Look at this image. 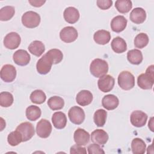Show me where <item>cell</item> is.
Here are the masks:
<instances>
[{"instance_id":"obj_1","label":"cell","mask_w":154,"mask_h":154,"mask_svg":"<svg viewBox=\"0 0 154 154\" xmlns=\"http://www.w3.org/2000/svg\"><path fill=\"white\" fill-rule=\"evenodd\" d=\"M153 65L147 67L145 73H141L138 76L137 84L139 87L143 90L152 89L154 83Z\"/></svg>"},{"instance_id":"obj_2","label":"cell","mask_w":154,"mask_h":154,"mask_svg":"<svg viewBox=\"0 0 154 154\" xmlns=\"http://www.w3.org/2000/svg\"><path fill=\"white\" fill-rule=\"evenodd\" d=\"M90 71L91 74L94 77L100 78L107 73L108 71V64L104 60L96 58L90 64Z\"/></svg>"},{"instance_id":"obj_3","label":"cell","mask_w":154,"mask_h":154,"mask_svg":"<svg viewBox=\"0 0 154 154\" xmlns=\"http://www.w3.org/2000/svg\"><path fill=\"white\" fill-rule=\"evenodd\" d=\"M118 84L123 90H129L135 86V77L130 72L123 71L119 75Z\"/></svg>"},{"instance_id":"obj_4","label":"cell","mask_w":154,"mask_h":154,"mask_svg":"<svg viewBox=\"0 0 154 154\" xmlns=\"http://www.w3.org/2000/svg\"><path fill=\"white\" fill-rule=\"evenodd\" d=\"M40 15L32 11L25 12L22 16V24L26 28H34L38 26L40 23Z\"/></svg>"},{"instance_id":"obj_5","label":"cell","mask_w":154,"mask_h":154,"mask_svg":"<svg viewBox=\"0 0 154 154\" xmlns=\"http://www.w3.org/2000/svg\"><path fill=\"white\" fill-rule=\"evenodd\" d=\"M68 116L70 122L75 125H81L85 120L84 111L78 106L70 108L68 112Z\"/></svg>"},{"instance_id":"obj_6","label":"cell","mask_w":154,"mask_h":154,"mask_svg":"<svg viewBox=\"0 0 154 154\" xmlns=\"http://www.w3.org/2000/svg\"><path fill=\"white\" fill-rule=\"evenodd\" d=\"M22 135L23 142L29 140L35 134V129L32 125L29 122H25L21 123L18 125L16 129Z\"/></svg>"},{"instance_id":"obj_7","label":"cell","mask_w":154,"mask_h":154,"mask_svg":"<svg viewBox=\"0 0 154 154\" xmlns=\"http://www.w3.org/2000/svg\"><path fill=\"white\" fill-rule=\"evenodd\" d=\"M52 129L50 122L46 119H42L37 123L36 133L40 138H46L51 135Z\"/></svg>"},{"instance_id":"obj_8","label":"cell","mask_w":154,"mask_h":154,"mask_svg":"<svg viewBox=\"0 0 154 154\" xmlns=\"http://www.w3.org/2000/svg\"><path fill=\"white\" fill-rule=\"evenodd\" d=\"M78 34L77 30L73 26H68L63 28L60 32L61 40L65 43H72L76 40Z\"/></svg>"},{"instance_id":"obj_9","label":"cell","mask_w":154,"mask_h":154,"mask_svg":"<svg viewBox=\"0 0 154 154\" xmlns=\"http://www.w3.org/2000/svg\"><path fill=\"white\" fill-rule=\"evenodd\" d=\"M115 84L114 78L109 75H105L99 79L97 86L99 89L103 92H109L112 90Z\"/></svg>"},{"instance_id":"obj_10","label":"cell","mask_w":154,"mask_h":154,"mask_svg":"<svg viewBox=\"0 0 154 154\" xmlns=\"http://www.w3.org/2000/svg\"><path fill=\"white\" fill-rule=\"evenodd\" d=\"M21 38L19 34L16 32H11L7 34L4 38V46L9 49H14L19 47Z\"/></svg>"},{"instance_id":"obj_11","label":"cell","mask_w":154,"mask_h":154,"mask_svg":"<svg viewBox=\"0 0 154 154\" xmlns=\"http://www.w3.org/2000/svg\"><path fill=\"white\" fill-rule=\"evenodd\" d=\"M52 64V60L45 54L37 61L36 64L37 71L41 75H46L50 72Z\"/></svg>"},{"instance_id":"obj_12","label":"cell","mask_w":154,"mask_h":154,"mask_svg":"<svg viewBox=\"0 0 154 154\" xmlns=\"http://www.w3.org/2000/svg\"><path fill=\"white\" fill-rule=\"evenodd\" d=\"M16 77V69L11 64H5L1 69V78L5 82L13 81Z\"/></svg>"},{"instance_id":"obj_13","label":"cell","mask_w":154,"mask_h":154,"mask_svg":"<svg viewBox=\"0 0 154 154\" xmlns=\"http://www.w3.org/2000/svg\"><path fill=\"white\" fill-rule=\"evenodd\" d=\"M147 120V115L143 111L140 110L134 111L130 117L131 124L137 128L144 126Z\"/></svg>"},{"instance_id":"obj_14","label":"cell","mask_w":154,"mask_h":154,"mask_svg":"<svg viewBox=\"0 0 154 154\" xmlns=\"http://www.w3.org/2000/svg\"><path fill=\"white\" fill-rule=\"evenodd\" d=\"M13 59L16 64L20 66H24L29 63L31 57L26 51L19 49L13 54Z\"/></svg>"},{"instance_id":"obj_15","label":"cell","mask_w":154,"mask_h":154,"mask_svg":"<svg viewBox=\"0 0 154 154\" xmlns=\"http://www.w3.org/2000/svg\"><path fill=\"white\" fill-rule=\"evenodd\" d=\"M128 23L127 19L121 15L114 17L111 22V29L116 32H120L123 31L126 27Z\"/></svg>"},{"instance_id":"obj_16","label":"cell","mask_w":154,"mask_h":154,"mask_svg":"<svg viewBox=\"0 0 154 154\" xmlns=\"http://www.w3.org/2000/svg\"><path fill=\"white\" fill-rule=\"evenodd\" d=\"M108 134L103 129H96L91 132V140L93 143L99 145H104L108 140Z\"/></svg>"},{"instance_id":"obj_17","label":"cell","mask_w":154,"mask_h":154,"mask_svg":"<svg viewBox=\"0 0 154 154\" xmlns=\"http://www.w3.org/2000/svg\"><path fill=\"white\" fill-rule=\"evenodd\" d=\"M129 18L133 23L135 24H141L143 23L146 19V11L141 7L135 8L131 11Z\"/></svg>"},{"instance_id":"obj_18","label":"cell","mask_w":154,"mask_h":154,"mask_svg":"<svg viewBox=\"0 0 154 154\" xmlns=\"http://www.w3.org/2000/svg\"><path fill=\"white\" fill-rule=\"evenodd\" d=\"M73 138L76 144L85 146L90 141V134L84 129L78 128L74 132Z\"/></svg>"},{"instance_id":"obj_19","label":"cell","mask_w":154,"mask_h":154,"mask_svg":"<svg viewBox=\"0 0 154 154\" xmlns=\"http://www.w3.org/2000/svg\"><path fill=\"white\" fill-rule=\"evenodd\" d=\"M93 94L89 90H81L76 95V101L81 106H87L90 104L93 100Z\"/></svg>"},{"instance_id":"obj_20","label":"cell","mask_w":154,"mask_h":154,"mask_svg":"<svg viewBox=\"0 0 154 154\" xmlns=\"http://www.w3.org/2000/svg\"><path fill=\"white\" fill-rule=\"evenodd\" d=\"M63 16L64 20L67 23L73 24L79 20V13L76 8L73 7H69L64 10Z\"/></svg>"},{"instance_id":"obj_21","label":"cell","mask_w":154,"mask_h":154,"mask_svg":"<svg viewBox=\"0 0 154 154\" xmlns=\"http://www.w3.org/2000/svg\"><path fill=\"white\" fill-rule=\"evenodd\" d=\"M52 122L56 129H61L64 128L67 124L66 114L61 111L54 112L52 116Z\"/></svg>"},{"instance_id":"obj_22","label":"cell","mask_w":154,"mask_h":154,"mask_svg":"<svg viewBox=\"0 0 154 154\" xmlns=\"http://www.w3.org/2000/svg\"><path fill=\"white\" fill-rule=\"evenodd\" d=\"M119 104V100L117 96L114 94H107L102 99V105L107 110L116 109Z\"/></svg>"},{"instance_id":"obj_23","label":"cell","mask_w":154,"mask_h":154,"mask_svg":"<svg viewBox=\"0 0 154 154\" xmlns=\"http://www.w3.org/2000/svg\"><path fill=\"white\" fill-rule=\"evenodd\" d=\"M93 38L97 44L104 45L107 44L110 41L111 34L108 31L106 30H98L94 34Z\"/></svg>"},{"instance_id":"obj_24","label":"cell","mask_w":154,"mask_h":154,"mask_svg":"<svg viewBox=\"0 0 154 154\" xmlns=\"http://www.w3.org/2000/svg\"><path fill=\"white\" fill-rule=\"evenodd\" d=\"M111 45L113 51L117 54L123 53L127 49V45L125 40L120 37H116L113 38Z\"/></svg>"},{"instance_id":"obj_25","label":"cell","mask_w":154,"mask_h":154,"mask_svg":"<svg viewBox=\"0 0 154 154\" xmlns=\"http://www.w3.org/2000/svg\"><path fill=\"white\" fill-rule=\"evenodd\" d=\"M28 49L32 55L36 57H40L45 52V46L41 41L34 40L29 44Z\"/></svg>"},{"instance_id":"obj_26","label":"cell","mask_w":154,"mask_h":154,"mask_svg":"<svg viewBox=\"0 0 154 154\" xmlns=\"http://www.w3.org/2000/svg\"><path fill=\"white\" fill-rule=\"evenodd\" d=\"M127 59L132 64H140L143 59L142 52L137 49L130 50L127 53Z\"/></svg>"},{"instance_id":"obj_27","label":"cell","mask_w":154,"mask_h":154,"mask_svg":"<svg viewBox=\"0 0 154 154\" xmlns=\"http://www.w3.org/2000/svg\"><path fill=\"white\" fill-rule=\"evenodd\" d=\"M146 144L144 141L140 138H135L131 143L132 152L134 154H143L146 151Z\"/></svg>"},{"instance_id":"obj_28","label":"cell","mask_w":154,"mask_h":154,"mask_svg":"<svg viewBox=\"0 0 154 154\" xmlns=\"http://www.w3.org/2000/svg\"><path fill=\"white\" fill-rule=\"evenodd\" d=\"M40 108L35 105H30L26 109L25 114L26 118L30 121H35L41 116Z\"/></svg>"},{"instance_id":"obj_29","label":"cell","mask_w":154,"mask_h":154,"mask_svg":"<svg viewBox=\"0 0 154 154\" xmlns=\"http://www.w3.org/2000/svg\"><path fill=\"white\" fill-rule=\"evenodd\" d=\"M107 112L103 109H99L95 111L93 116V120L95 125L98 127L105 125L106 120Z\"/></svg>"},{"instance_id":"obj_30","label":"cell","mask_w":154,"mask_h":154,"mask_svg":"<svg viewBox=\"0 0 154 154\" xmlns=\"http://www.w3.org/2000/svg\"><path fill=\"white\" fill-rule=\"evenodd\" d=\"M48 105L53 111L59 110L64 107V101L61 97L54 96L48 99Z\"/></svg>"},{"instance_id":"obj_31","label":"cell","mask_w":154,"mask_h":154,"mask_svg":"<svg viewBox=\"0 0 154 154\" xmlns=\"http://www.w3.org/2000/svg\"><path fill=\"white\" fill-rule=\"evenodd\" d=\"M132 3L130 0H117L115 2V7L120 13H127L132 8Z\"/></svg>"},{"instance_id":"obj_32","label":"cell","mask_w":154,"mask_h":154,"mask_svg":"<svg viewBox=\"0 0 154 154\" xmlns=\"http://www.w3.org/2000/svg\"><path fill=\"white\" fill-rule=\"evenodd\" d=\"M15 9L12 6H5L0 10V20L7 21L10 20L14 15Z\"/></svg>"},{"instance_id":"obj_33","label":"cell","mask_w":154,"mask_h":154,"mask_svg":"<svg viewBox=\"0 0 154 154\" xmlns=\"http://www.w3.org/2000/svg\"><path fill=\"white\" fill-rule=\"evenodd\" d=\"M31 101L35 104H42L45 102L46 99L45 93L41 90H35L30 94Z\"/></svg>"},{"instance_id":"obj_34","label":"cell","mask_w":154,"mask_h":154,"mask_svg":"<svg viewBox=\"0 0 154 154\" xmlns=\"http://www.w3.org/2000/svg\"><path fill=\"white\" fill-rule=\"evenodd\" d=\"M7 141L11 146H16L23 142L22 134L17 130L10 132L7 137Z\"/></svg>"},{"instance_id":"obj_35","label":"cell","mask_w":154,"mask_h":154,"mask_svg":"<svg viewBox=\"0 0 154 154\" xmlns=\"http://www.w3.org/2000/svg\"><path fill=\"white\" fill-rule=\"evenodd\" d=\"M149 37L144 32L138 34L134 38V45L136 48L142 49L146 47L149 43Z\"/></svg>"},{"instance_id":"obj_36","label":"cell","mask_w":154,"mask_h":154,"mask_svg":"<svg viewBox=\"0 0 154 154\" xmlns=\"http://www.w3.org/2000/svg\"><path fill=\"white\" fill-rule=\"evenodd\" d=\"M46 54L51 58L52 63L54 64L60 63L63 58V54L62 52L58 49H51Z\"/></svg>"},{"instance_id":"obj_37","label":"cell","mask_w":154,"mask_h":154,"mask_svg":"<svg viewBox=\"0 0 154 154\" xmlns=\"http://www.w3.org/2000/svg\"><path fill=\"white\" fill-rule=\"evenodd\" d=\"M13 96L8 91H2L0 93V105L2 107H9L13 103Z\"/></svg>"},{"instance_id":"obj_38","label":"cell","mask_w":154,"mask_h":154,"mask_svg":"<svg viewBox=\"0 0 154 154\" xmlns=\"http://www.w3.org/2000/svg\"><path fill=\"white\" fill-rule=\"evenodd\" d=\"M87 150H88V153L89 154H93V153H105L104 150L100 147V145L94 143V144H91L87 147Z\"/></svg>"},{"instance_id":"obj_39","label":"cell","mask_w":154,"mask_h":154,"mask_svg":"<svg viewBox=\"0 0 154 154\" xmlns=\"http://www.w3.org/2000/svg\"><path fill=\"white\" fill-rule=\"evenodd\" d=\"M97 7L101 10H105L109 8L112 5V1L111 0H97L96 1Z\"/></svg>"},{"instance_id":"obj_40","label":"cell","mask_w":154,"mask_h":154,"mask_svg":"<svg viewBox=\"0 0 154 154\" xmlns=\"http://www.w3.org/2000/svg\"><path fill=\"white\" fill-rule=\"evenodd\" d=\"M70 154H74V153H87L86 149L84 147H82V146L75 144L72 146L70 147Z\"/></svg>"},{"instance_id":"obj_41","label":"cell","mask_w":154,"mask_h":154,"mask_svg":"<svg viewBox=\"0 0 154 154\" xmlns=\"http://www.w3.org/2000/svg\"><path fill=\"white\" fill-rule=\"evenodd\" d=\"M28 2L32 6H34L35 7H40L46 2L45 1H35V0H32V1L29 0L28 1Z\"/></svg>"}]
</instances>
